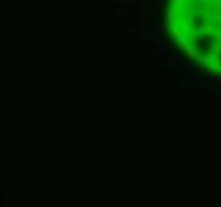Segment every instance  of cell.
Listing matches in <instances>:
<instances>
[{"label": "cell", "instance_id": "8992f818", "mask_svg": "<svg viewBox=\"0 0 221 207\" xmlns=\"http://www.w3.org/2000/svg\"><path fill=\"white\" fill-rule=\"evenodd\" d=\"M221 69V61H216L213 64H207V70L208 72H215V70H220Z\"/></svg>", "mask_w": 221, "mask_h": 207}, {"label": "cell", "instance_id": "4fadbf2b", "mask_svg": "<svg viewBox=\"0 0 221 207\" xmlns=\"http://www.w3.org/2000/svg\"><path fill=\"white\" fill-rule=\"evenodd\" d=\"M215 41H216V43H221V30H218V32L215 33Z\"/></svg>", "mask_w": 221, "mask_h": 207}, {"label": "cell", "instance_id": "9a60e30c", "mask_svg": "<svg viewBox=\"0 0 221 207\" xmlns=\"http://www.w3.org/2000/svg\"><path fill=\"white\" fill-rule=\"evenodd\" d=\"M180 69H186V61H184V59L180 61Z\"/></svg>", "mask_w": 221, "mask_h": 207}, {"label": "cell", "instance_id": "6da1fadb", "mask_svg": "<svg viewBox=\"0 0 221 207\" xmlns=\"http://www.w3.org/2000/svg\"><path fill=\"white\" fill-rule=\"evenodd\" d=\"M180 24L178 26L181 27V29L186 32V30H189V29H194V26H196V21H194V16L192 18H188V19H180Z\"/></svg>", "mask_w": 221, "mask_h": 207}, {"label": "cell", "instance_id": "2e32d148", "mask_svg": "<svg viewBox=\"0 0 221 207\" xmlns=\"http://www.w3.org/2000/svg\"><path fill=\"white\" fill-rule=\"evenodd\" d=\"M158 29H159V21H156L154 24H153V30H154V32H156V30H158Z\"/></svg>", "mask_w": 221, "mask_h": 207}, {"label": "cell", "instance_id": "277c9868", "mask_svg": "<svg viewBox=\"0 0 221 207\" xmlns=\"http://www.w3.org/2000/svg\"><path fill=\"white\" fill-rule=\"evenodd\" d=\"M184 53H186V56H188V57H196V54H197V53H196V48L192 46L191 43L184 46Z\"/></svg>", "mask_w": 221, "mask_h": 207}, {"label": "cell", "instance_id": "5bb4252c", "mask_svg": "<svg viewBox=\"0 0 221 207\" xmlns=\"http://www.w3.org/2000/svg\"><path fill=\"white\" fill-rule=\"evenodd\" d=\"M213 53H216V54H221V43H216V46L213 48Z\"/></svg>", "mask_w": 221, "mask_h": 207}, {"label": "cell", "instance_id": "7c38bea8", "mask_svg": "<svg viewBox=\"0 0 221 207\" xmlns=\"http://www.w3.org/2000/svg\"><path fill=\"white\" fill-rule=\"evenodd\" d=\"M181 3H183L181 0H172V2H170V7H180Z\"/></svg>", "mask_w": 221, "mask_h": 207}, {"label": "cell", "instance_id": "52a82bcc", "mask_svg": "<svg viewBox=\"0 0 221 207\" xmlns=\"http://www.w3.org/2000/svg\"><path fill=\"white\" fill-rule=\"evenodd\" d=\"M215 33H216V29H215L213 24L205 22V35H215Z\"/></svg>", "mask_w": 221, "mask_h": 207}, {"label": "cell", "instance_id": "d6986e66", "mask_svg": "<svg viewBox=\"0 0 221 207\" xmlns=\"http://www.w3.org/2000/svg\"><path fill=\"white\" fill-rule=\"evenodd\" d=\"M218 73H220V77H221V69H220V70H218Z\"/></svg>", "mask_w": 221, "mask_h": 207}, {"label": "cell", "instance_id": "30bf717a", "mask_svg": "<svg viewBox=\"0 0 221 207\" xmlns=\"http://www.w3.org/2000/svg\"><path fill=\"white\" fill-rule=\"evenodd\" d=\"M183 15L186 16V18H192V16L196 15V10H194V8H188V10H183Z\"/></svg>", "mask_w": 221, "mask_h": 207}, {"label": "cell", "instance_id": "5b68a950", "mask_svg": "<svg viewBox=\"0 0 221 207\" xmlns=\"http://www.w3.org/2000/svg\"><path fill=\"white\" fill-rule=\"evenodd\" d=\"M175 19H177L175 10H172V7H170V10L167 11V15H166V21H167V22H175Z\"/></svg>", "mask_w": 221, "mask_h": 207}, {"label": "cell", "instance_id": "8fae6325", "mask_svg": "<svg viewBox=\"0 0 221 207\" xmlns=\"http://www.w3.org/2000/svg\"><path fill=\"white\" fill-rule=\"evenodd\" d=\"M208 80H210V83L216 85V83L221 81V77H220V73H218V75H215V77H208Z\"/></svg>", "mask_w": 221, "mask_h": 207}, {"label": "cell", "instance_id": "e0dca14e", "mask_svg": "<svg viewBox=\"0 0 221 207\" xmlns=\"http://www.w3.org/2000/svg\"><path fill=\"white\" fill-rule=\"evenodd\" d=\"M162 2H164V0H156V3H158V5H161Z\"/></svg>", "mask_w": 221, "mask_h": 207}, {"label": "cell", "instance_id": "3957f363", "mask_svg": "<svg viewBox=\"0 0 221 207\" xmlns=\"http://www.w3.org/2000/svg\"><path fill=\"white\" fill-rule=\"evenodd\" d=\"M204 59H205V65L207 64H213V62H216V61H220L216 53H207V54H204Z\"/></svg>", "mask_w": 221, "mask_h": 207}, {"label": "cell", "instance_id": "7a4b0ae2", "mask_svg": "<svg viewBox=\"0 0 221 207\" xmlns=\"http://www.w3.org/2000/svg\"><path fill=\"white\" fill-rule=\"evenodd\" d=\"M170 32H172V35H173L175 40H180V38L184 35V30L181 29V27H172L170 26Z\"/></svg>", "mask_w": 221, "mask_h": 207}, {"label": "cell", "instance_id": "ba28073f", "mask_svg": "<svg viewBox=\"0 0 221 207\" xmlns=\"http://www.w3.org/2000/svg\"><path fill=\"white\" fill-rule=\"evenodd\" d=\"M181 59H183L181 56L175 54V53H169V61H172V62H180Z\"/></svg>", "mask_w": 221, "mask_h": 207}, {"label": "cell", "instance_id": "9c48e42d", "mask_svg": "<svg viewBox=\"0 0 221 207\" xmlns=\"http://www.w3.org/2000/svg\"><path fill=\"white\" fill-rule=\"evenodd\" d=\"M197 45H199L200 48H207V46H210V38H202V40H199Z\"/></svg>", "mask_w": 221, "mask_h": 207}, {"label": "cell", "instance_id": "ffe728a7", "mask_svg": "<svg viewBox=\"0 0 221 207\" xmlns=\"http://www.w3.org/2000/svg\"><path fill=\"white\" fill-rule=\"evenodd\" d=\"M220 22H221V21H220Z\"/></svg>", "mask_w": 221, "mask_h": 207}, {"label": "cell", "instance_id": "ac0fdd59", "mask_svg": "<svg viewBox=\"0 0 221 207\" xmlns=\"http://www.w3.org/2000/svg\"><path fill=\"white\" fill-rule=\"evenodd\" d=\"M199 2H204V3H205V2H213V0H199Z\"/></svg>", "mask_w": 221, "mask_h": 207}]
</instances>
